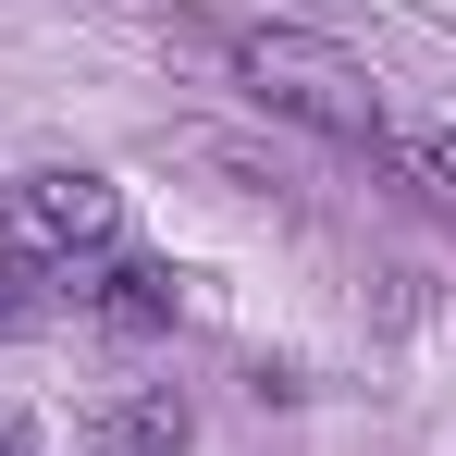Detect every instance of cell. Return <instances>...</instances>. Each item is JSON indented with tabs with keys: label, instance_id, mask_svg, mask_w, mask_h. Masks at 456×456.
Returning a JSON list of instances; mask_svg holds the SVG:
<instances>
[{
	"label": "cell",
	"instance_id": "8992f818",
	"mask_svg": "<svg viewBox=\"0 0 456 456\" xmlns=\"http://www.w3.org/2000/svg\"><path fill=\"white\" fill-rule=\"evenodd\" d=\"M50 308H62V284H50L25 247H0V346H12V333H37Z\"/></svg>",
	"mask_w": 456,
	"mask_h": 456
},
{
	"label": "cell",
	"instance_id": "6da1fadb",
	"mask_svg": "<svg viewBox=\"0 0 456 456\" xmlns=\"http://www.w3.org/2000/svg\"><path fill=\"white\" fill-rule=\"evenodd\" d=\"M234 75H247V99H272L284 124L333 136V149H382V136H395L382 75L358 62V50L308 37V25H247V37H234Z\"/></svg>",
	"mask_w": 456,
	"mask_h": 456
},
{
	"label": "cell",
	"instance_id": "3957f363",
	"mask_svg": "<svg viewBox=\"0 0 456 456\" xmlns=\"http://www.w3.org/2000/svg\"><path fill=\"white\" fill-rule=\"evenodd\" d=\"M75 308L99 321V333H173V259H136V247H111L99 272H75Z\"/></svg>",
	"mask_w": 456,
	"mask_h": 456
},
{
	"label": "cell",
	"instance_id": "52a82bcc",
	"mask_svg": "<svg viewBox=\"0 0 456 456\" xmlns=\"http://www.w3.org/2000/svg\"><path fill=\"white\" fill-rule=\"evenodd\" d=\"M0 456H37V419L25 407H0Z\"/></svg>",
	"mask_w": 456,
	"mask_h": 456
},
{
	"label": "cell",
	"instance_id": "277c9868",
	"mask_svg": "<svg viewBox=\"0 0 456 456\" xmlns=\"http://www.w3.org/2000/svg\"><path fill=\"white\" fill-rule=\"evenodd\" d=\"M198 444V407L173 382H124L99 419H86V456H185Z\"/></svg>",
	"mask_w": 456,
	"mask_h": 456
},
{
	"label": "cell",
	"instance_id": "5b68a950",
	"mask_svg": "<svg viewBox=\"0 0 456 456\" xmlns=\"http://www.w3.org/2000/svg\"><path fill=\"white\" fill-rule=\"evenodd\" d=\"M382 160H395L432 210H456V124H395V136H382Z\"/></svg>",
	"mask_w": 456,
	"mask_h": 456
},
{
	"label": "cell",
	"instance_id": "7a4b0ae2",
	"mask_svg": "<svg viewBox=\"0 0 456 456\" xmlns=\"http://www.w3.org/2000/svg\"><path fill=\"white\" fill-rule=\"evenodd\" d=\"M0 247H25L50 284H75V272H99L124 247V185L86 173V160H37V173L0 185Z\"/></svg>",
	"mask_w": 456,
	"mask_h": 456
}]
</instances>
